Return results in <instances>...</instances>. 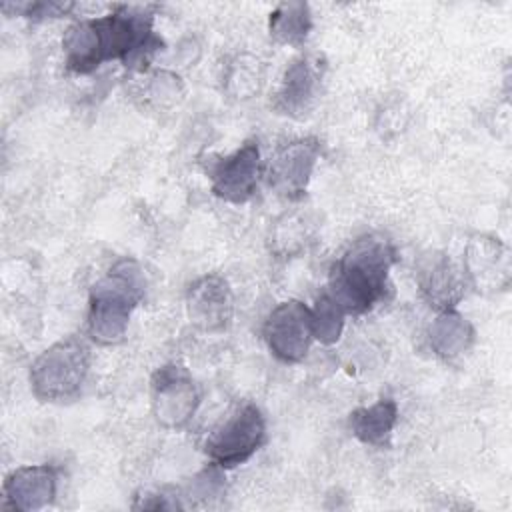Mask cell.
Instances as JSON below:
<instances>
[{
  "instance_id": "obj_16",
  "label": "cell",
  "mask_w": 512,
  "mask_h": 512,
  "mask_svg": "<svg viewBox=\"0 0 512 512\" xmlns=\"http://www.w3.org/2000/svg\"><path fill=\"white\" fill-rule=\"evenodd\" d=\"M428 340L432 350L444 358L454 360L462 356L474 342L472 324L456 310H444L428 328Z\"/></svg>"
},
{
  "instance_id": "obj_20",
  "label": "cell",
  "mask_w": 512,
  "mask_h": 512,
  "mask_svg": "<svg viewBox=\"0 0 512 512\" xmlns=\"http://www.w3.org/2000/svg\"><path fill=\"white\" fill-rule=\"evenodd\" d=\"M16 12H20L26 18L42 20V18H60L68 14L74 4L70 2H28V4H18L14 6Z\"/></svg>"
},
{
  "instance_id": "obj_12",
  "label": "cell",
  "mask_w": 512,
  "mask_h": 512,
  "mask_svg": "<svg viewBox=\"0 0 512 512\" xmlns=\"http://www.w3.org/2000/svg\"><path fill=\"white\" fill-rule=\"evenodd\" d=\"M320 80H322L320 60L306 54L294 58L282 74V80L274 98V108L284 116H292V118L304 116L312 108L314 100L318 98Z\"/></svg>"
},
{
  "instance_id": "obj_6",
  "label": "cell",
  "mask_w": 512,
  "mask_h": 512,
  "mask_svg": "<svg viewBox=\"0 0 512 512\" xmlns=\"http://www.w3.org/2000/svg\"><path fill=\"white\" fill-rule=\"evenodd\" d=\"M262 334L274 358L296 364L304 360L314 340L312 312L300 300H284L266 316Z\"/></svg>"
},
{
  "instance_id": "obj_18",
  "label": "cell",
  "mask_w": 512,
  "mask_h": 512,
  "mask_svg": "<svg viewBox=\"0 0 512 512\" xmlns=\"http://www.w3.org/2000/svg\"><path fill=\"white\" fill-rule=\"evenodd\" d=\"M310 312H312L314 340H318L320 344H326V346L338 342V338L342 336V330H344L346 312L332 298V294L330 292L320 294L316 298L314 308H310Z\"/></svg>"
},
{
  "instance_id": "obj_15",
  "label": "cell",
  "mask_w": 512,
  "mask_h": 512,
  "mask_svg": "<svg viewBox=\"0 0 512 512\" xmlns=\"http://www.w3.org/2000/svg\"><path fill=\"white\" fill-rule=\"evenodd\" d=\"M398 422V404L392 398H380L370 406L350 412L348 426L352 434L368 446L384 448L390 444L392 430Z\"/></svg>"
},
{
  "instance_id": "obj_14",
  "label": "cell",
  "mask_w": 512,
  "mask_h": 512,
  "mask_svg": "<svg viewBox=\"0 0 512 512\" xmlns=\"http://www.w3.org/2000/svg\"><path fill=\"white\" fill-rule=\"evenodd\" d=\"M418 286L432 308L438 312L454 310L464 294V276L448 256L434 254L420 266Z\"/></svg>"
},
{
  "instance_id": "obj_7",
  "label": "cell",
  "mask_w": 512,
  "mask_h": 512,
  "mask_svg": "<svg viewBox=\"0 0 512 512\" xmlns=\"http://www.w3.org/2000/svg\"><path fill=\"white\" fill-rule=\"evenodd\" d=\"M152 412L164 428L178 430L188 424L200 404V390L190 372L180 364H164L150 382Z\"/></svg>"
},
{
  "instance_id": "obj_9",
  "label": "cell",
  "mask_w": 512,
  "mask_h": 512,
  "mask_svg": "<svg viewBox=\"0 0 512 512\" xmlns=\"http://www.w3.org/2000/svg\"><path fill=\"white\" fill-rule=\"evenodd\" d=\"M262 162L258 140H246L232 154L218 158L210 170L212 194L230 204L248 202L258 186Z\"/></svg>"
},
{
  "instance_id": "obj_1",
  "label": "cell",
  "mask_w": 512,
  "mask_h": 512,
  "mask_svg": "<svg viewBox=\"0 0 512 512\" xmlns=\"http://www.w3.org/2000/svg\"><path fill=\"white\" fill-rule=\"evenodd\" d=\"M152 22L154 14L148 8L118 4L106 16L70 24L62 38L66 68L74 74H90L104 62L120 60L124 66L144 70L162 46Z\"/></svg>"
},
{
  "instance_id": "obj_4",
  "label": "cell",
  "mask_w": 512,
  "mask_h": 512,
  "mask_svg": "<svg viewBox=\"0 0 512 512\" xmlns=\"http://www.w3.org/2000/svg\"><path fill=\"white\" fill-rule=\"evenodd\" d=\"M90 346L80 336H66L48 346L30 366V388L40 402L74 400L90 372Z\"/></svg>"
},
{
  "instance_id": "obj_17",
  "label": "cell",
  "mask_w": 512,
  "mask_h": 512,
  "mask_svg": "<svg viewBox=\"0 0 512 512\" xmlns=\"http://www.w3.org/2000/svg\"><path fill=\"white\" fill-rule=\"evenodd\" d=\"M268 28H270V36L276 42L300 48L306 42L308 32L312 28L310 6L306 2L278 4L276 10L270 14Z\"/></svg>"
},
{
  "instance_id": "obj_19",
  "label": "cell",
  "mask_w": 512,
  "mask_h": 512,
  "mask_svg": "<svg viewBox=\"0 0 512 512\" xmlns=\"http://www.w3.org/2000/svg\"><path fill=\"white\" fill-rule=\"evenodd\" d=\"M260 62L250 56H236L226 74V88L236 98H250L260 86Z\"/></svg>"
},
{
  "instance_id": "obj_10",
  "label": "cell",
  "mask_w": 512,
  "mask_h": 512,
  "mask_svg": "<svg viewBox=\"0 0 512 512\" xmlns=\"http://www.w3.org/2000/svg\"><path fill=\"white\" fill-rule=\"evenodd\" d=\"M188 318L204 332H224L234 314V298L220 274H206L190 284L186 294Z\"/></svg>"
},
{
  "instance_id": "obj_8",
  "label": "cell",
  "mask_w": 512,
  "mask_h": 512,
  "mask_svg": "<svg viewBox=\"0 0 512 512\" xmlns=\"http://www.w3.org/2000/svg\"><path fill=\"white\" fill-rule=\"evenodd\" d=\"M320 158V140L316 136L294 138L276 148L266 168L268 186L286 200H300Z\"/></svg>"
},
{
  "instance_id": "obj_5",
  "label": "cell",
  "mask_w": 512,
  "mask_h": 512,
  "mask_svg": "<svg viewBox=\"0 0 512 512\" xmlns=\"http://www.w3.org/2000/svg\"><path fill=\"white\" fill-rule=\"evenodd\" d=\"M266 440V420L252 402L238 406L206 440L204 452L222 470L250 460Z\"/></svg>"
},
{
  "instance_id": "obj_3",
  "label": "cell",
  "mask_w": 512,
  "mask_h": 512,
  "mask_svg": "<svg viewBox=\"0 0 512 512\" xmlns=\"http://www.w3.org/2000/svg\"><path fill=\"white\" fill-rule=\"evenodd\" d=\"M146 278L132 258L116 260L108 272L92 284L88 296V336L110 346L124 338L132 312L144 300Z\"/></svg>"
},
{
  "instance_id": "obj_11",
  "label": "cell",
  "mask_w": 512,
  "mask_h": 512,
  "mask_svg": "<svg viewBox=\"0 0 512 512\" xmlns=\"http://www.w3.org/2000/svg\"><path fill=\"white\" fill-rule=\"evenodd\" d=\"M58 470L52 464H30L12 470L4 480V506L34 512L54 502Z\"/></svg>"
},
{
  "instance_id": "obj_2",
  "label": "cell",
  "mask_w": 512,
  "mask_h": 512,
  "mask_svg": "<svg viewBox=\"0 0 512 512\" xmlns=\"http://www.w3.org/2000/svg\"><path fill=\"white\" fill-rule=\"evenodd\" d=\"M396 258L392 240L376 232L364 234L332 266L328 292L346 314H366L388 298L390 270Z\"/></svg>"
},
{
  "instance_id": "obj_13",
  "label": "cell",
  "mask_w": 512,
  "mask_h": 512,
  "mask_svg": "<svg viewBox=\"0 0 512 512\" xmlns=\"http://www.w3.org/2000/svg\"><path fill=\"white\" fill-rule=\"evenodd\" d=\"M464 274L476 290L506 288L510 276L506 246L492 236H474L466 248Z\"/></svg>"
}]
</instances>
